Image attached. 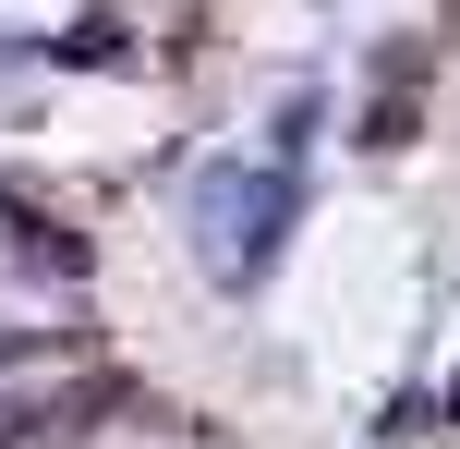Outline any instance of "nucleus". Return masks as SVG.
<instances>
[{"label": "nucleus", "instance_id": "1", "mask_svg": "<svg viewBox=\"0 0 460 449\" xmlns=\"http://www.w3.org/2000/svg\"><path fill=\"white\" fill-rule=\"evenodd\" d=\"M437 413H448V426H460V377H448V401H437Z\"/></svg>", "mask_w": 460, "mask_h": 449}]
</instances>
